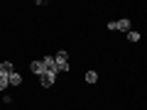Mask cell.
Segmentation results:
<instances>
[{
	"label": "cell",
	"mask_w": 147,
	"mask_h": 110,
	"mask_svg": "<svg viewBox=\"0 0 147 110\" xmlns=\"http://www.w3.org/2000/svg\"><path fill=\"white\" fill-rule=\"evenodd\" d=\"M140 32H137V30H130V32H127V42H132V44H135V42H140Z\"/></svg>",
	"instance_id": "obj_8"
},
{
	"label": "cell",
	"mask_w": 147,
	"mask_h": 110,
	"mask_svg": "<svg viewBox=\"0 0 147 110\" xmlns=\"http://www.w3.org/2000/svg\"><path fill=\"white\" fill-rule=\"evenodd\" d=\"M108 30H110V32H113V30H118V32H125V34H127V32L132 30V22L127 20V17H123V20H115V22H108Z\"/></svg>",
	"instance_id": "obj_2"
},
{
	"label": "cell",
	"mask_w": 147,
	"mask_h": 110,
	"mask_svg": "<svg viewBox=\"0 0 147 110\" xmlns=\"http://www.w3.org/2000/svg\"><path fill=\"white\" fill-rule=\"evenodd\" d=\"M54 61H57V66H59V73L61 71H71V66H69V52L59 49V52L54 54Z\"/></svg>",
	"instance_id": "obj_1"
},
{
	"label": "cell",
	"mask_w": 147,
	"mask_h": 110,
	"mask_svg": "<svg viewBox=\"0 0 147 110\" xmlns=\"http://www.w3.org/2000/svg\"><path fill=\"white\" fill-rule=\"evenodd\" d=\"M42 64H44V68H47V71H49V68H59V66H57V61H54V56H44V59H42Z\"/></svg>",
	"instance_id": "obj_7"
},
{
	"label": "cell",
	"mask_w": 147,
	"mask_h": 110,
	"mask_svg": "<svg viewBox=\"0 0 147 110\" xmlns=\"http://www.w3.org/2000/svg\"><path fill=\"white\" fill-rule=\"evenodd\" d=\"M30 71H32V73H37V76H39V78H42L44 73H47V68H44L42 59H39V61H32V64H30Z\"/></svg>",
	"instance_id": "obj_4"
},
{
	"label": "cell",
	"mask_w": 147,
	"mask_h": 110,
	"mask_svg": "<svg viewBox=\"0 0 147 110\" xmlns=\"http://www.w3.org/2000/svg\"><path fill=\"white\" fill-rule=\"evenodd\" d=\"M57 76H59V68H49L42 78H39L42 81V88H52V86L57 83Z\"/></svg>",
	"instance_id": "obj_3"
},
{
	"label": "cell",
	"mask_w": 147,
	"mask_h": 110,
	"mask_svg": "<svg viewBox=\"0 0 147 110\" xmlns=\"http://www.w3.org/2000/svg\"><path fill=\"white\" fill-rule=\"evenodd\" d=\"M86 81H88V83H96V81H98V73H96V71H88V73H86Z\"/></svg>",
	"instance_id": "obj_9"
},
{
	"label": "cell",
	"mask_w": 147,
	"mask_h": 110,
	"mask_svg": "<svg viewBox=\"0 0 147 110\" xmlns=\"http://www.w3.org/2000/svg\"><path fill=\"white\" fill-rule=\"evenodd\" d=\"M7 81H10V86H20V83H22V76H20L17 71H12L10 76H7Z\"/></svg>",
	"instance_id": "obj_6"
},
{
	"label": "cell",
	"mask_w": 147,
	"mask_h": 110,
	"mask_svg": "<svg viewBox=\"0 0 147 110\" xmlns=\"http://www.w3.org/2000/svg\"><path fill=\"white\" fill-rule=\"evenodd\" d=\"M7 86H10V81H7V76H0V93H3V91H5Z\"/></svg>",
	"instance_id": "obj_10"
},
{
	"label": "cell",
	"mask_w": 147,
	"mask_h": 110,
	"mask_svg": "<svg viewBox=\"0 0 147 110\" xmlns=\"http://www.w3.org/2000/svg\"><path fill=\"white\" fill-rule=\"evenodd\" d=\"M12 71H15V68H12L10 61H3V64H0V76H10Z\"/></svg>",
	"instance_id": "obj_5"
}]
</instances>
